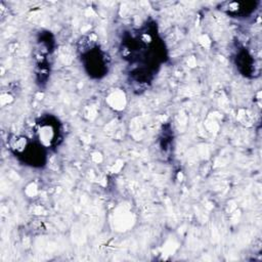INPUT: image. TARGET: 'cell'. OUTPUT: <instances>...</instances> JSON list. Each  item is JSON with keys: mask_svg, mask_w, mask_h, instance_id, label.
<instances>
[{"mask_svg": "<svg viewBox=\"0 0 262 262\" xmlns=\"http://www.w3.org/2000/svg\"><path fill=\"white\" fill-rule=\"evenodd\" d=\"M235 59L236 67L243 75L249 76L255 73V60L253 59V56L248 52V50L245 48L238 50Z\"/></svg>", "mask_w": 262, "mask_h": 262, "instance_id": "5", "label": "cell"}, {"mask_svg": "<svg viewBox=\"0 0 262 262\" xmlns=\"http://www.w3.org/2000/svg\"><path fill=\"white\" fill-rule=\"evenodd\" d=\"M256 2H226L222 5V10L233 17H245L250 15L256 8Z\"/></svg>", "mask_w": 262, "mask_h": 262, "instance_id": "4", "label": "cell"}, {"mask_svg": "<svg viewBox=\"0 0 262 262\" xmlns=\"http://www.w3.org/2000/svg\"><path fill=\"white\" fill-rule=\"evenodd\" d=\"M33 136L46 149L56 147L62 140L61 123L52 115H43L35 122Z\"/></svg>", "mask_w": 262, "mask_h": 262, "instance_id": "3", "label": "cell"}, {"mask_svg": "<svg viewBox=\"0 0 262 262\" xmlns=\"http://www.w3.org/2000/svg\"><path fill=\"white\" fill-rule=\"evenodd\" d=\"M79 43L80 47L78 50L80 52V59L86 73L93 79L103 78L110 68L107 54L90 36L82 38Z\"/></svg>", "mask_w": 262, "mask_h": 262, "instance_id": "2", "label": "cell"}, {"mask_svg": "<svg viewBox=\"0 0 262 262\" xmlns=\"http://www.w3.org/2000/svg\"><path fill=\"white\" fill-rule=\"evenodd\" d=\"M7 146L11 154L27 166L41 168L46 164L47 149L34 137L12 134L7 138Z\"/></svg>", "mask_w": 262, "mask_h": 262, "instance_id": "1", "label": "cell"}]
</instances>
